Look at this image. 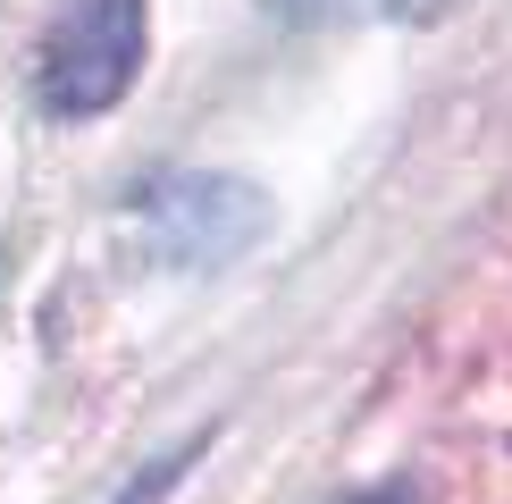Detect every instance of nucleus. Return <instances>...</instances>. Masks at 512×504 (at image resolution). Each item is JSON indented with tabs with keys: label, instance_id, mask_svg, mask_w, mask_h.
<instances>
[{
	"label": "nucleus",
	"instance_id": "obj_1",
	"mask_svg": "<svg viewBox=\"0 0 512 504\" xmlns=\"http://www.w3.org/2000/svg\"><path fill=\"white\" fill-rule=\"evenodd\" d=\"M143 68V0H68L42 26L34 84L51 118H101Z\"/></svg>",
	"mask_w": 512,
	"mask_h": 504
},
{
	"label": "nucleus",
	"instance_id": "obj_3",
	"mask_svg": "<svg viewBox=\"0 0 512 504\" xmlns=\"http://www.w3.org/2000/svg\"><path fill=\"white\" fill-rule=\"evenodd\" d=\"M345 504H412V496H345Z\"/></svg>",
	"mask_w": 512,
	"mask_h": 504
},
{
	"label": "nucleus",
	"instance_id": "obj_2",
	"mask_svg": "<svg viewBox=\"0 0 512 504\" xmlns=\"http://www.w3.org/2000/svg\"><path fill=\"white\" fill-rule=\"evenodd\" d=\"M286 9H303V17H345V9H378V0H286Z\"/></svg>",
	"mask_w": 512,
	"mask_h": 504
}]
</instances>
